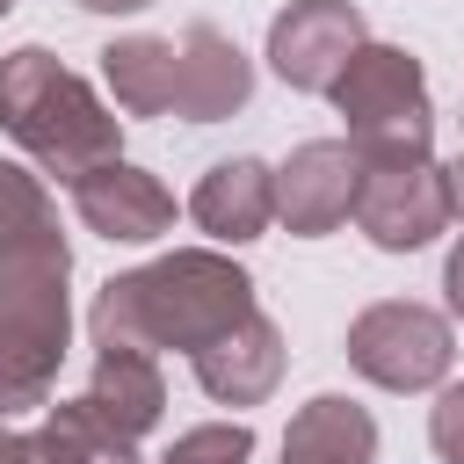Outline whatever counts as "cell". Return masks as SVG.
Wrapping results in <instances>:
<instances>
[{
	"label": "cell",
	"instance_id": "cell-18",
	"mask_svg": "<svg viewBox=\"0 0 464 464\" xmlns=\"http://www.w3.org/2000/svg\"><path fill=\"white\" fill-rule=\"evenodd\" d=\"M246 457H254V428L246 420H203V428L174 435L160 464H246Z\"/></svg>",
	"mask_w": 464,
	"mask_h": 464
},
{
	"label": "cell",
	"instance_id": "cell-2",
	"mask_svg": "<svg viewBox=\"0 0 464 464\" xmlns=\"http://www.w3.org/2000/svg\"><path fill=\"white\" fill-rule=\"evenodd\" d=\"M0 130L65 188L109 160H123V116L44 44L0 58Z\"/></svg>",
	"mask_w": 464,
	"mask_h": 464
},
{
	"label": "cell",
	"instance_id": "cell-8",
	"mask_svg": "<svg viewBox=\"0 0 464 464\" xmlns=\"http://www.w3.org/2000/svg\"><path fill=\"white\" fill-rule=\"evenodd\" d=\"M355 174H362V160H355L348 138H304L276 167V218H283V232H297V239L334 232L355 210Z\"/></svg>",
	"mask_w": 464,
	"mask_h": 464
},
{
	"label": "cell",
	"instance_id": "cell-23",
	"mask_svg": "<svg viewBox=\"0 0 464 464\" xmlns=\"http://www.w3.org/2000/svg\"><path fill=\"white\" fill-rule=\"evenodd\" d=\"M7 7H14V0H0V14H7Z\"/></svg>",
	"mask_w": 464,
	"mask_h": 464
},
{
	"label": "cell",
	"instance_id": "cell-6",
	"mask_svg": "<svg viewBox=\"0 0 464 464\" xmlns=\"http://www.w3.org/2000/svg\"><path fill=\"white\" fill-rule=\"evenodd\" d=\"M348 362L384 392H428V384L450 377L457 334H450L442 312H428L413 297H384V304L348 319Z\"/></svg>",
	"mask_w": 464,
	"mask_h": 464
},
{
	"label": "cell",
	"instance_id": "cell-21",
	"mask_svg": "<svg viewBox=\"0 0 464 464\" xmlns=\"http://www.w3.org/2000/svg\"><path fill=\"white\" fill-rule=\"evenodd\" d=\"M442 297H450V312L464 319V232H457V246H450V261H442Z\"/></svg>",
	"mask_w": 464,
	"mask_h": 464
},
{
	"label": "cell",
	"instance_id": "cell-13",
	"mask_svg": "<svg viewBox=\"0 0 464 464\" xmlns=\"http://www.w3.org/2000/svg\"><path fill=\"white\" fill-rule=\"evenodd\" d=\"M283 464H377V420L370 406L341 399V392H319L290 413L283 428Z\"/></svg>",
	"mask_w": 464,
	"mask_h": 464
},
{
	"label": "cell",
	"instance_id": "cell-16",
	"mask_svg": "<svg viewBox=\"0 0 464 464\" xmlns=\"http://www.w3.org/2000/svg\"><path fill=\"white\" fill-rule=\"evenodd\" d=\"M36 442L51 450V464H138V442H130V435H116V428L87 406V392H80V399L44 406Z\"/></svg>",
	"mask_w": 464,
	"mask_h": 464
},
{
	"label": "cell",
	"instance_id": "cell-4",
	"mask_svg": "<svg viewBox=\"0 0 464 464\" xmlns=\"http://www.w3.org/2000/svg\"><path fill=\"white\" fill-rule=\"evenodd\" d=\"M355 160H399V152H428L435 138V102H428V72L406 44H362L341 80L326 87Z\"/></svg>",
	"mask_w": 464,
	"mask_h": 464
},
{
	"label": "cell",
	"instance_id": "cell-22",
	"mask_svg": "<svg viewBox=\"0 0 464 464\" xmlns=\"http://www.w3.org/2000/svg\"><path fill=\"white\" fill-rule=\"evenodd\" d=\"M72 7H87V14H138V7H152V0H72Z\"/></svg>",
	"mask_w": 464,
	"mask_h": 464
},
{
	"label": "cell",
	"instance_id": "cell-3",
	"mask_svg": "<svg viewBox=\"0 0 464 464\" xmlns=\"http://www.w3.org/2000/svg\"><path fill=\"white\" fill-rule=\"evenodd\" d=\"M72 254L65 232L44 225L14 246H0V420L51 406L65 341H72Z\"/></svg>",
	"mask_w": 464,
	"mask_h": 464
},
{
	"label": "cell",
	"instance_id": "cell-7",
	"mask_svg": "<svg viewBox=\"0 0 464 464\" xmlns=\"http://www.w3.org/2000/svg\"><path fill=\"white\" fill-rule=\"evenodd\" d=\"M362 44H370V29H362L355 0H290L268 22V65L297 94H326Z\"/></svg>",
	"mask_w": 464,
	"mask_h": 464
},
{
	"label": "cell",
	"instance_id": "cell-17",
	"mask_svg": "<svg viewBox=\"0 0 464 464\" xmlns=\"http://www.w3.org/2000/svg\"><path fill=\"white\" fill-rule=\"evenodd\" d=\"M44 225H58L51 188H44L29 167L0 160V246H14V239H29V232H44Z\"/></svg>",
	"mask_w": 464,
	"mask_h": 464
},
{
	"label": "cell",
	"instance_id": "cell-1",
	"mask_svg": "<svg viewBox=\"0 0 464 464\" xmlns=\"http://www.w3.org/2000/svg\"><path fill=\"white\" fill-rule=\"evenodd\" d=\"M254 304V276L218 254V246H174L130 276H109L94 290V312H87V334L94 348H181L196 355L203 341H218L225 326H239Z\"/></svg>",
	"mask_w": 464,
	"mask_h": 464
},
{
	"label": "cell",
	"instance_id": "cell-15",
	"mask_svg": "<svg viewBox=\"0 0 464 464\" xmlns=\"http://www.w3.org/2000/svg\"><path fill=\"white\" fill-rule=\"evenodd\" d=\"M102 80L123 116H160L174 109V36H116L102 51Z\"/></svg>",
	"mask_w": 464,
	"mask_h": 464
},
{
	"label": "cell",
	"instance_id": "cell-11",
	"mask_svg": "<svg viewBox=\"0 0 464 464\" xmlns=\"http://www.w3.org/2000/svg\"><path fill=\"white\" fill-rule=\"evenodd\" d=\"M196 384L218 399V406H261L276 384H283V326L268 312H246L239 326H225L218 341H203L188 355Z\"/></svg>",
	"mask_w": 464,
	"mask_h": 464
},
{
	"label": "cell",
	"instance_id": "cell-19",
	"mask_svg": "<svg viewBox=\"0 0 464 464\" xmlns=\"http://www.w3.org/2000/svg\"><path fill=\"white\" fill-rule=\"evenodd\" d=\"M428 442L442 464H464V384H442L428 406Z\"/></svg>",
	"mask_w": 464,
	"mask_h": 464
},
{
	"label": "cell",
	"instance_id": "cell-10",
	"mask_svg": "<svg viewBox=\"0 0 464 464\" xmlns=\"http://www.w3.org/2000/svg\"><path fill=\"white\" fill-rule=\"evenodd\" d=\"M246 94H254V58L218 22H188L174 36V116L225 123L246 109Z\"/></svg>",
	"mask_w": 464,
	"mask_h": 464
},
{
	"label": "cell",
	"instance_id": "cell-14",
	"mask_svg": "<svg viewBox=\"0 0 464 464\" xmlns=\"http://www.w3.org/2000/svg\"><path fill=\"white\" fill-rule=\"evenodd\" d=\"M87 406L116 428V435H145L160 428L167 413V377H160V355L145 348H94V384H87Z\"/></svg>",
	"mask_w": 464,
	"mask_h": 464
},
{
	"label": "cell",
	"instance_id": "cell-20",
	"mask_svg": "<svg viewBox=\"0 0 464 464\" xmlns=\"http://www.w3.org/2000/svg\"><path fill=\"white\" fill-rule=\"evenodd\" d=\"M0 464H51V450L36 442V428L22 435V428H7V420H0Z\"/></svg>",
	"mask_w": 464,
	"mask_h": 464
},
{
	"label": "cell",
	"instance_id": "cell-5",
	"mask_svg": "<svg viewBox=\"0 0 464 464\" xmlns=\"http://www.w3.org/2000/svg\"><path fill=\"white\" fill-rule=\"evenodd\" d=\"M370 246L384 254H413L428 239H442L457 225V203H450V167L435 152H399V160H362L355 174V210Z\"/></svg>",
	"mask_w": 464,
	"mask_h": 464
},
{
	"label": "cell",
	"instance_id": "cell-9",
	"mask_svg": "<svg viewBox=\"0 0 464 464\" xmlns=\"http://www.w3.org/2000/svg\"><path fill=\"white\" fill-rule=\"evenodd\" d=\"M72 218L109 246H145V239L174 232V196H167L160 174H145L130 160H109V167L72 181Z\"/></svg>",
	"mask_w": 464,
	"mask_h": 464
},
{
	"label": "cell",
	"instance_id": "cell-12",
	"mask_svg": "<svg viewBox=\"0 0 464 464\" xmlns=\"http://www.w3.org/2000/svg\"><path fill=\"white\" fill-rule=\"evenodd\" d=\"M188 218L210 232V239H225V246H246V239H261L268 225H276V167H261V160H218L203 181H196V196H188Z\"/></svg>",
	"mask_w": 464,
	"mask_h": 464
}]
</instances>
